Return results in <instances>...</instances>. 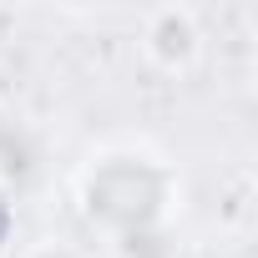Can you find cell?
I'll list each match as a JSON object with an SVG mask.
<instances>
[{
    "label": "cell",
    "instance_id": "cell-1",
    "mask_svg": "<svg viewBox=\"0 0 258 258\" xmlns=\"http://www.w3.org/2000/svg\"><path fill=\"white\" fill-rule=\"evenodd\" d=\"M177 203L182 177L152 147H101L76 172V208L106 243L172 228Z\"/></svg>",
    "mask_w": 258,
    "mask_h": 258
},
{
    "label": "cell",
    "instance_id": "cell-2",
    "mask_svg": "<svg viewBox=\"0 0 258 258\" xmlns=\"http://www.w3.org/2000/svg\"><path fill=\"white\" fill-rule=\"evenodd\" d=\"M137 51L152 71L162 76H182L203 61V21L187 11V6H157L142 16V31H137Z\"/></svg>",
    "mask_w": 258,
    "mask_h": 258
},
{
    "label": "cell",
    "instance_id": "cell-3",
    "mask_svg": "<svg viewBox=\"0 0 258 258\" xmlns=\"http://www.w3.org/2000/svg\"><path fill=\"white\" fill-rule=\"evenodd\" d=\"M21 258H86V248H76L71 238H41V243L21 248Z\"/></svg>",
    "mask_w": 258,
    "mask_h": 258
},
{
    "label": "cell",
    "instance_id": "cell-4",
    "mask_svg": "<svg viewBox=\"0 0 258 258\" xmlns=\"http://www.w3.org/2000/svg\"><path fill=\"white\" fill-rule=\"evenodd\" d=\"M11 243H16V198L0 182V253H11Z\"/></svg>",
    "mask_w": 258,
    "mask_h": 258
}]
</instances>
